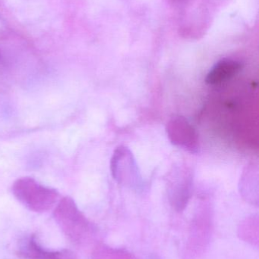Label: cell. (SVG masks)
<instances>
[{
  "mask_svg": "<svg viewBox=\"0 0 259 259\" xmlns=\"http://www.w3.org/2000/svg\"><path fill=\"white\" fill-rule=\"evenodd\" d=\"M53 216L61 231L73 244H85L94 237L95 230L92 224L69 196L58 202Z\"/></svg>",
  "mask_w": 259,
  "mask_h": 259,
  "instance_id": "1",
  "label": "cell"
},
{
  "mask_svg": "<svg viewBox=\"0 0 259 259\" xmlns=\"http://www.w3.org/2000/svg\"><path fill=\"white\" fill-rule=\"evenodd\" d=\"M12 191L18 202L27 209L36 213L51 209L59 197L56 189L46 187L30 177L17 179L12 184Z\"/></svg>",
  "mask_w": 259,
  "mask_h": 259,
  "instance_id": "2",
  "label": "cell"
},
{
  "mask_svg": "<svg viewBox=\"0 0 259 259\" xmlns=\"http://www.w3.org/2000/svg\"><path fill=\"white\" fill-rule=\"evenodd\" d=\"M113 177L119 184L127 187H137L140 176L133 155L128 148L120 146L116 149L111 159Z\"/></svg>",
  "mask_w": 259,
  "mask_h": 259,
  "instance_id": "3",
  "label": "cell"
},
{
  "mask_svg": "<svg viewBox=\"0 0 259 259\" xmlns=\"http://www.w3.org/2000/svg\"><path fill=\"white\" fill-rule=\"evenodd\" d=\"M211 222L207 215H199L196 218L190 229L186 255L190 259H195L205 252L211 238Z\"/></svg>",
  "mask_w": 259,
  "mask_h": 259,
  "instance_id": "4",
  "label": "cell"
},
{
  "mask_svg": "<svg viewBox=\"0 0 259 259\" xmlns=\"http://www.w3.org/2000/svg\"><path fill=\"white\" fill-rule=\"evenodd\" d=\"M167 133L170 141L191 152H196L199 148V138L194 127L183 117H174L167 125Z\"/></svg>",
  "mask_w": 259,
  "mask_h": 259,
  "instance_id": "5",
  "label": "cell"
},
{
  "mask_svg": "<svg viewBox=\"0 0 259 259\" xmlns=\"http://www.w3.org/2000/svg\"><path fill=\"white\" fill-rule=\"evenodd\" d=\"M18 253L26 259H76L74 253L68 249L53 251L44 249L34 236L26 240Z\"/></svg>",
  "mask_w": 259,
  "mask_h": 259,
  "instance_id": "6",
  "label": "cell"
},
{
  "mask_svg": "<svg viewBox=\"0 0 259 259\" xmlns=\"http://www.w3.org/2000/svg\"><path fill=\"white\" fill-rule=\"evenodd\" d=\"M242 68L243 65L238 61L222 59L210 70L205 81L210 85L220 84L239 74Z\"/></svg>",
  "mask_w": 259,
  "mask_h": 259,
  "instance_id": "7",
  "label": "cell"
},
{
  "mask_svg": "<svg viewBox=\"0 0 259 259\" xmlns=\"http://www.w3.org/2000/svg\"><path fill=\"white\" fill-rule=\"evenodd\" d=\"M240 193L243 197L249 203L258 205V169L250 167L247 168L246 173L240 181Z\"/></svg>",
  "mask_w": 259,
  "mask_h": 259,
  "instance_id": "8",
  "label": "cell"
},
{
  "mask_svg": "<svg viewBox=\"0 0 259 259\" xmlns=\"http://www.w3.org/2000/svg\"><path fill=\"white\" fill-rule=\"evenodd\" d=\"M92 259H139L129 251L111 247L106 244H97L94 248Z\"/></svg>",
  "mask_w": 259,
  "mask_h": 259,
  "instance_id": "9",
  "label": "cell"
},
{
  "mask_svg": "<svg viewBox=\"0 0 259 259\" xmlns=\"http://www.w3.org/2000/svg\"><path fill=\"white\" fill-rule=\"evenodd\" d=\"M238 236L242 240L258 247V219L252 217L240 224L238 228Z\"/></svg>",
  "mask_w": 259,
  "mask_h": 259,
  "instance_id": "10",
  "label": "cell"
}]
</instances>
